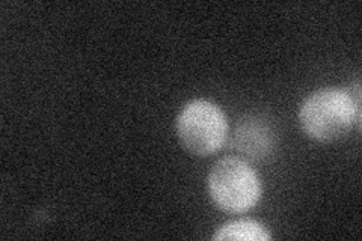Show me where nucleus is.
I'll return each instance as SVG.
<instances>
[{
    "label": "nucleus",
    "mask_w": 362,
    "mask_h": 241,
    "mask_svg": "<svg viewBox=\"0 0 362 241\" xmlns=\"http://www.w3.org/2000/svg\"><path fill=\"white\" fill-rule=\"evenodd\" d=\"M278 137L272 125L259 117H246L234 131V146L251 162H263L274 154Z\"/></svg>",
    "instance_id": "4"
},
{
    "label": "nucleus",
    "mask_w": 362,
    "mask_h": 241,
    "mask_svg": "<svg viewBox=\"0 0 362 241\" xmlns=\"http://www.w3.org/2000/svg\"><path fill=\"white\" fill-rule=\"evenodd\" d=\"M213 240H247V241H267L270 234L267 228L254 221H235L221 226L213 235Z\"/></svg>",
    "instance_id": "5"
},
{
    "label": "nucleus",
    "mask_w": 362,
    "mask_h": 241,
    "mask_svg": "<svg viewBox=\"0 0 362 241\" xmlns=\"http://www.w3.org/2000/svg\"><path fill=\"white\" fill-rule=\"evenodd\" d=\"M299 122L303 133L317 142L343 139L361 125V86L355 90L326 88L302 101Z\"/></svg>",
    "instance_id": "1"
},
{
    "label": "nucleus",
    "mask_w": 362,
    "mask_h": 241,
    "mask_svg": "<svg viewBox=\"0 0 362 241\" xmlns=\"http://www.w3.org/2000/svg\"><path fill=\"white\" fill-rule=\"evenodd\" d=\"M207 189L213 204L228 214L252 210L262 196V184L255 170L245 160L226 157L210 169Z\"/></svg>",
    "instance_id": "2"
},
{
    "label": "nucleus",
    "mask_w": 362,
    "mask_h": 241,
    "mask_svg": "<svg viewBox=\"0 0 362 241\" xmlns=\"http://www.w3.org/2000/svg\"><path fill=\"white\" fill-rule=\"evenodd\" d=\"M180 143L194 155H210L225 142L228 124L222 110L207 100H194L181 109L177 118Z\"/></svg>",
    "instance_id": "3"
}]
</instances>
